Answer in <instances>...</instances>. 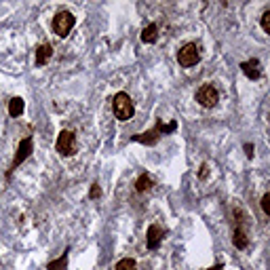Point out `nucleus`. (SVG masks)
I'll list each match as a JSON object with an SVG mask.
<instances>
[{
  "label": "nucleus",
  "mask_w": 270,
  "mask_h": 270,
  "mask_svg": "<svg viewBox=\"0 0 270 270\" xmlns=\"http://www.w3.org/2000/svg\"><path fill=\"white\" fill-rule=\"evenodd\" d=\"M112 108H114V116L118 118V121H129V118L133 116V112H135V106H133V101L127 93H116L114 95Z\"/></svg>",
  "instance_id": "1"
},
{
  "label": "nucleus",
  "mask_w": 270,
  "mask_h": 270,
  "mask_svg": "<svg viewBox=\"0 0 270 270\" xmlns=\"http://www.w3.org/2000/svg\"><path fill=\"white\" fill-rule=\"evenodd\" d=\"M74 23H76V17H74L72 13L61 11V13L55 15V19H53V30H55V34L63 38V36H68L70 32H72Z\"/></svg>",
  "instance_id": "2"
},
{
  "label": "nucleus",
  "mask_w": 270,
  "mask_h": 270,
  "mask_svg": "<svg viewBox=\"0 0 270 270\" xmlns=\"http://www.w3.org/2000/svg\"><path fill=\"white\" fill-rule=\"evenodd\" d=\"M198 61H201V53H198L196 45H192V43L184 45L178 51V63L181 68H192V66H196Z\"/></svg>",
  "instance_id": "3"
},
{
  "label": "nucleus",
  "mask_w": 270,
  "mask_h": 270,
  "mask_svg": "<svg viewBox=\"0 0 270 270\" xmlns=\"http://www.w3.org/2000/svg\"><path fill=\"white\" fill-rule=\"evenodd\" d=\"M194 97H196V101L203 108H213L218 104V99H220V93H218V89L213 85H203L201 89L196 91Z\"/></svg>",
  "instance_id": "4"
},
{
  "label": "nucleus",
  "mask_w": 270,
  "mask_h": 270,
  "mask_svg": "<svg viewBox=\"0 0 270 270\" xmlns=\"http://www.w3.org/2000/svg\"><path fill=\"white\" fill-rule=\"evenodd\" d=\"M76 135L72 131H61L57 137V152L63 156H72L76 154Z\"/></svg>",
  "instance_id": "5"
},
{
  "label": "nucleus",
  "mask_w": 270,
  "mask_h": 270,
  "mask_svg": "<svg viewBox=\"0 0 270 270\" xmlns=\"http://www.w3.org/2000/svg\"><path fill=\"white\" fill-rule=\"evenodd\" d=\"M30 152H32V139L30 137L21 139V144L17 148V154H15V158H13V169H17V165H21L23 161H26V158L30 156Z\"/></svg>",
  "instance_id": "6"
},
{
  "label": "nucleus",
  "mask_w": 270,
  "mask_h": 270,
  "mask_svg": "<svg viewBox=\"0 0 270 270\" xmlns=\"http://www.w3.org/2000/svg\"><path fill=\"white\" fill-rule=\"evenodd\" d=\"M161 241H163V230L158 226H150L148 228V239H146L148 249H156L158 245H161Z\"/></svg>",
  "instance_id": "7"
},
{
  "label": "nucleus",
  "mask_w": 270,
  "mask_h": 270,
  "mask_svg": "<svg viewBox=\"0 0 270 270\" xmlns=\"http://www.w3.org/2000/svg\"><path fill=\"white\" fill-rule=\"evenodd\" d=\"M241 70H243V74L251 78V81H256V78H260V61L258 59H251V61H245L241 63Z\"/></svg>",
  "instance_id": "8"
},
{
  "label": "nucleus",
  "mask_w": 270,
  "mask_h": 270,
  "mask_svg": "<svg viewBox=\"0 0 270 270\" xmlns=\"http://www.w3.org/2000/svg\"><path fill=\"white\" fill-rule=\"evenodd\" d=\"M51 55H53V46L51 45H41L36 49V66H45V63L51 59Z\"/></svg>",
  "instance_id": "9"
},
{
  "label": "nucleus",
  "mask_w": 270,
  "mask_h": 270,
  "mask_svg": "<svg viewBox=\"0 0 270 270\" xmlns=\"http://www.w3.org/2000/svg\"><path fill=\"white\" fill-rule=\"evenodd\" d=\"M156 139H158V131L156 129L154 131H146V133H141V135H133V141H139V144H146V146L154 144Z\"/></svg>",
  "instance_id": "10"
},
{
  "label": "nucleus",
  "mask_w": 270,
  "mask_h": 270,
  "mask_svg": "<svg viewBox=\"0 0 270 270\" xmlns=\"http://www.w3.org/2000/svg\"><path fill=\"white\" fill-rule=\"evenodd\" d=\"M156 38H158V28L154 26V23H152V26H148L144 32H141V43H146V45H152Z\"/></svg>",
  "instance_id": "11"
},
{
  "label": "nucleus",
  "mask_w": 270,
  "mask_h": 270,
  "mask_svg": "<svg viewBox=\"0 0 270 270\" xmlns=\"http://www.w3.org/2000/svg\"><path fill=\"white\" fill-rule=\"evenodd\" d=\"M232 243H234L239 249H245V247H247L249 239H247V234H245L243 228H236V230H234V239H232Z\"/></svg>",
  "instance_id": "12"
},
{
  "label": "nucleus",
  "mask_w": 270,
  "mask_h": 270,
  "mask_svg": "<svg viewBox=\"0 0 270 270\" xmlns=\"http://www.w3.org/2000/svg\"><path fill=\"white\" fill-rule=\"evenodd\" d=\"M152 186V178L148 176V173H144V176H139V180L135 181V190H137V192H146V190Z\"/></svg>",
  "instance_id": "13"
},
{
  "label": "nucleus",
  "mask_w": 270,
  "mask_h": 270,
  "mask_svg": "<svg viewBox=\"0 0 270 270\" xmlns=\"http://www.w3.org/2000/svg\"><path fill=\"white\" fill-rule=\"evenodd\" d=\"M66 266H68V249L63 251V256L59 258V260H53V262H49V270H66Z\"/></svg>",
  "instance_id": "14"
},
{
  "label": "nucleus",
  "mask_w": 270,
  "mask_h": 270,
  "mask_svg": "<svg viewBox=\"0 0 270 270\" xmlns=\"http://www.w3.org/2000/svg\"><path fill=\"white\" fill-rule=\"evenodd\" d=\"M21 112H23V99L13 97V99L9 101V114H11V116H19Z\"/></svg>",
  "instance_id": "15"
},
{
  "label": "nucleus",
  "mask_w": 270,
  "mask_h": 270,
  "mask_svg": "<svg viewBox=\"0 0 270 270\" xmlns=\"http://www.w3.org/2000/svg\"><path fill=\"white\" fill-rule=\"evenodd\" d=\"M116 270H137V266H135V260L125 258V260H121L116 264Z\"/></svg>",
  "instance_id": "16"
},
{
  "label": "nucleus",
  "mask_w": 270,
  "mask_h": 270,
  "mask_svg": "<svg viewBox=\"0 0 270 270\" xmlns=\"http://www.w3.org/2000/svg\"><path fill=\"white\" fill-rule=\"evenodd\" d=\"M176 129H178V123H169V125L158 123V127H156L158 133H171V131H176Z\"/></svg>",
  "instance_id": "17"
},
{
  "label": "nucleus",
  "mask_w": 270,
  "mask_h": 270,
  "mask_svg": "<svg viewBox=\"0 0 270 270\" xmlns=\"http://www.w3.org/2000/svg\"><path fill=\"white\" fill-rule=\"evenodd\" d=\"M262 30H264L266 34H270V11L262 15Z\"/></svg>",
  "instance_id": "18"
},
{
  "label": "nucleus",
  "mask_w": 270,
  "mask_h": 270,
  "mask_svg": "<svg viewBox=\"0 0 270 270\" xmlns=\"http://www.w3.org/2000/svg\"><path fill=\"white\" fill-rule=\"evenodd\" d=\"M262 209H264L266 216H270V194H268V192L262 196Z\"/></svg>",
  "instance_id": "19"
},
{
  "label": "nucleus",
  "mask_w": 270,
  "mask_h": 270,
  "mask_svg": "<svg viewBox=\"0 0 270 270\" xmlns=\"http://www.w3.org/2000/svg\"><path fill=\"white\" fill-rule=\"evenodd\" d=\"M89 196H91V198H99V196H101V188H99L97 184H93V186H91Z\"/></svg>",
  "instance_id": "20"
},
{
  "label": "nucleus",
  "mask_w": 270,
  "mask_h": 270,
  "mask_svg": "<svg viewBox=\"0 0 270 270\" xmlns=\"http://www.w3.org/2000/svg\"><path fill=\"white\" fill-rule=\"evenodd\" d=\"M207 173H209V171H207V165H203V167H201V171H198V178H201V180H203V178H207Z\"/></svg>",
  "instance_id": "21"
},
{
  "label": "nucleus",
  "mask_w": 270,
  "mask_h": 270,
  "mask_svg": "<svg viewBox=\"0 0 270 270\" xmlns=\"http://www.w3.org/2000/svg\"><path fill=\"white\" fill-rule=\"evenodd\" d=\"M245 150H247V156H253V146L251 144H245Z\"/></svg>",
  "instance_id": "22"
},
{
  "label": "nucleus",
  "mask_w": 270,
  "mask_h": 270,
  "mask_svg": "<svg viewBox=\"0 0 270 270\" xmlns=\"http://www.w3.org/2000/svg\"><path fill=\"white\" fill-rule=\"evenodd\" d=\"M209 270H224V266H222V264H220V266H211Z\"/></svg>",
  "instance_id": "23"
}]
</instances>
